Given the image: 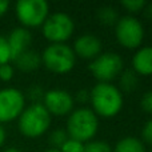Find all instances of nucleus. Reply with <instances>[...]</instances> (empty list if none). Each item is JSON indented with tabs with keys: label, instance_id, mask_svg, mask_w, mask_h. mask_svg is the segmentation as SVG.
I'll return each instance as SVG.
<instances>
[{
	"label": "nucleus",
	"instance_id": "21",
	"mask_svg": "<svg viewBox=\"0 0 152 152\" xmlns=\"http://www.w3.org/2000/svg\"><path fill=\"white\" fill-rule=\"evenodd\" d=\"M11 61H12V58H11V51L7 42V37L0 35V66L11 63Z\"/></svg>",
	"mask_w": 152,
	"mask_h": 152
},
{
	"label": "nucleus",
	"instance_id": "20",
	"mask_svg": "<svg viewBox=\"0 0 152 152\" xmlns=\"http://www.w3.org/2000/svg\"><path fill=\"white\" fill-rule=\"evenodd\" d=\"M84 152H112V147L104 140L94 139L84 144Z\"/></svg>",
	"mask_w": 152,
	"mask_h": 152
},
{
	"label": "nucleus",
	"instance_id": "3",
	"mask_svg": "<svg viewBox=\"0 0 152 152\" xmlns=\"http://www.w3.org/2000/svg\"><path fill=\"white\" fill-rule=\"evenodd\" d=\"M52 123V116L40 102L26 105L18 119V128L24 137L37 139L48 132Z\"/></svg>",
	"mask_w": 152,
	"mask_h": 152
},
{
	"label": "nucleus",
	"instance_id": "12",
	"mask_svg": "<svg viewBox=\"0 0 152 152\" xmlns=\"http://www.w3.org/2000/svg\"><path fill=\"white\" fill-rule=\"evenodd\" d=\"M8 45H10L11 51V58L12 60L15 58H18L20 53H23L24 51L31 48L32 43V34L29 32V29L23 28V27H16L11 31L10 36L7 37Z\"/></svg>",
	"mask_w": 152,
	"mask_h": 152
},
{
	"label": "nucleus",
	"instance_id": "19",
	"mask_svg": "<svg viewBox=\"0 0 152 152\" xmlns=\"http://www.w3.org/2000/svg\"><path fill=\"white\" fill-rule=\"evenodd\" d=\"M120 5L128 12V15L134 16V15H136V13L144 11L145 5H147V1H145V0H124V1L120 3Z\"/></svg>",
	"mask_w": 152,
	"mask_h": 152
},
{
	"label": "nucleus",
	"instance_id": "24",
	"mask_svg": "<svg viewBox=\"0 0 152 152\" xmlns=\"http://www.w3.org/2000/svg\"><path fill=\"white\" fill-rule=\"evenodd\" d=\"M15 76V67L12 66L11 63L3 64L0 66V80L1 81H11Z\"/></svg>",
	"mask_w": 152,
	"mask_h": 152
},
{
	"label": "nucleus",
	"instance_id": "32",
	"mask_svg": "<svg viewBox=\"0 0 152 152\" xmlns=\"http://www.w3.org/2000/svg\"><path fill=\"white\" fill-rule=\"evenodd\" d=\"M43 152H60L59 150H56V148H48V150L43 151Z\"/></svg>",
	"mask_w": 152,
	"mask_h": 152
},
{
	"label": "nucleus",
	"instance_id": "1",
	"mask_svg": "<svg viewBox=\"0 0 152 152\" xmlns=\"http://www.w3.org/2000/svg\"><path fill=\"white\" fill-rule=\"evenodd\" d=\"M89 104L99 119H112L123 110L124 95L112 83H96L89 91Z\"/></svg>",
	"mask_w": 152,
	"mask_h": 152
},
{
	"label": "nucleus",
	"instance_id": "23",
	"mask_svg": "<svg viewBox=\"0 0 152 152\" xmlns=\"http://www.w3.org/2000/svg\"><path fill=\"white\" fill-rule=\"evenodd\" d=\"M144 144L152 145V118L148 119L142 127V137H140Z\"/></svg>",
	"mask_w": 152,
	"mask_h": 152
},
{
	"label": "nucleus",
	"instance_id": "26",
	"mask_svg": "<svg viewBox=\"0 0 152 152\" xmlns=\"http://www.w3.org/2000/svg\"><path fill=\"white\" fill-rule=\"evenodd\" d=\"M75 99V103H80L81 107H84V104H87V103H89V91L88 89H80V91H77V94L74 96Z\"/></svg>",
	"mask_w": 152,
	"mask_h": 152
},
{
	"label": "nucleus",
	"instance_id": "11",
	"mask_svg": "<svg viewBox=\"0 0 152 152\" xmlns=\"http://www.w3.org/2000/svg\"><path fill=\"white\" fill-rule=\"evenodd\" d=\"M72 50H74L76 58L91 61L103 52V42L96 35L84 34L76 37Z\"/></svg>",
	"mask_w": 152,
	"mask_h": 152
},
{
	"label": "nucleus",
	"instance_id": "7",
	"mask_svg": "<svg viewBox=\"0 0 152 152\" xmlns=\"http://www.w3.org/2000/svg\"><path fill=\"white\" fill-rule=\"evenodd\" d=\"M91 75L97 83H112L124 69V61L116 52H102L97 58L91 60L88 66Z\"/></svg>",
	"mask_w": 152,
	"mask_h": 152
},
{
	"label": "nucleus",
	"instance_id": "6",
	"mask_svg": "<svg viewBox=\"0 0 152 152\" xmlns=\"http://www.w3.org/2000/svg\"><path fill=\"white\" fill-rule=\"evenodd\" d=\"M116 42L126 50H137L142 47L145 37L143 23L131 15L120 16L115 24Z\"/></svg>",
	"mask_w": 152,
	"mask_h": 152
},
{
	"label": "nucleus",
	"instance_id": "22",
	"mask_svg": "<svg viewBox=\"0 0 152 152\" xmlns=\"http://www.w3.org/2000/svg\"><path fill=\"white\" fill-rule=\"evenodd\" d=\"M60 152H84V143H80L77 140L68 139L60 147Z\"/></svg>",
	"mask_w": 152,
	"mask_h": 152
},
{
	"label": "nucleus",
	"instance_id": "10",
	"mask_svg": "<svg viewBox=\"0 0 152 152\" xmlns=\"http://www.w3.org/2000/svg\"><path fill=\"white\" fill-rule=\"evenodd\" d=\"M42 103L51 116H68L75 110L74 95L61 88H51L44 92Z\"/></svg>",
	"mask_w": 152,
	"mask_h": 152
},
{
	"label": "nucleus",
	"instance_id": "13",
	"mask_svg": "<svg viewBox=\"0 0 152 152\" xmlns=\"http://www.w3.org/2000/svg\"><path fill=\"white\" fill-rule=\"evenodd\" d=\"M132 71L137 76H152V45H142L132 56Z\"/></svg>",
	"mask_w": 152,
	"mask_h": 152
},
{
	"label": "nucleus",
	"instance_id": "31",
	"mask_svg": "<svg viewBox=\"0 0 152 152\" xmlns=\"http://www.w3.org/2000/svg\"><path fill=\"white\" fill-rule=\"evenodd\" d=\"M3 152H21L19 148H16V147H10V148H5Z\"/></svg>",
	"mask_w": 152,
	"mask_h": 152
},
{
	"label": "nucleus",
	"instance_id": "14",
	"mask_svg": "<svg viewBox=\"0 0 152 152\" xmlns=\"http://www.w3.org/2000/svg\"><path fill=\"white\" fill-rule=\"evenodd\" d=\"M12 61L15 63L16 68L20 69V71L34 72L37 68H40V66H42V56H40V53L37 51L29 48V50L24 51L23 53H20Z\"/></svg>",
	"mask_w": 152,
	"mask_h": 152
},
{
	"label": "nucleus",
	"instance_id": "9",
	"mask_svg": "<svg viewBox=\"0 0 152 152\" xmlns=\"http://www.w3.org/2000/svg\"><path fill=\"white\" fill-rule=\"evenodd\" d=\"M26 95L18 88L0 89V124L18 120L26 108Z\"/></svg>",
	"mask_w": 152,
	"mask_h": 152
},
{
	"label": "nucleus",
	"instance_id": "8",
	"mask_svg": "<svg viewBox=\"0 0 152 152\" xmlns=\"http://www.w3.org/2000/svg\"><path fill=\"white\" fill-rule=\"evenodd\" d=\"M15 13L23 28H37L50 16V4L45 0H19Z\"/></svg>",
	"mask_w": 152,
	"mask_h": 152
},
{
	"label": "nucleus",
	"instance_id": "28",
	"mask_svg": "<svg viewBox=\"0 0 152 152\" xmlns=\"http://www.w3.org/2000/svg\"><path fill=\"white\" fill-rule=\"evenodd\" d=\"M8 10H10V1H7V0H0V18H1L3 15H5V13L8 12Z\"/></svg>",
	"mask_w": 152,
	"mask_h": 152
},
{
	"label": "nucleus",
	"instance_id": "29",
	"mask_svg": "<svg viewBox=\"0 0 152 152\" xmlns=\"http://www.w3.org/2000/svg\"><path fill=\"white\" fill-rule=\"evenodd\" d=\"M7 140V132H5V128L3 127V124H0V147H3Z\"/></svg>",
	"mask_w": 152,
	"mask_h": 152
},
{
	"label": "nucleus",
	"instance_id": "30",
	"mask_svg": "<svg viewBox=\"0 0 152 152\" xmlns=\"http://www.w3.org/2000/svg\"><path fill=\"white\" fill-rule=\"evenodd\" d=\"M144 15L148 20L152 21V3H147V5L144 8Z\"/></svg>",
	"mask_w": 152,
	"mask_h": 152
},
{
	"label": "nucleus",
	"instance_id": "16",
	"mask_svg": "<svg viewBox=\"0 0 152 152\" xmlns=\"http://www.w3.org/2000/svg\"><path fill=\"white\" fill-rule=\"evenodd\" d=\"M118 10L112 5H103L96 11V19L102 26L105 27H115V24L119 20Z\"/></svg>",
	"mask_w": 152,
	"mask_h": 152
},
{
	"label": "nucleus",
	"instance_id": "2",
	"mask_svg": "<svg viewBox=\"0 0 152 152\" xmlns=\"http://www.w3.org/2000/svg\"><path fill=\"white\" fill-rule=\"evenodd\" d=\"M100 119L89 107L75 108L66 121V132L69 139L77 140L80 143H88L95 139L99 132Z\"/></svg>",
	"mask_w": 152,
	"mask_h": 152
},
{
	"label": "nucleus",
	"instance_id": "33",
	"mask_svg": "<svg viewBox=\"0 0 152 152\" xmlns=\"http://www.w3.org/2000/svg\"><path fill=\"white\" fill-rule=\"evenodd\" d=\"M150 152H152V150H151V151H150Z\"/></svg>",
	"mask_w": 152,
	"mask_h": 152
},
{
	"label": "nucleus",
	"instance_id": "18",
	"mask_svg": "<svg viewBox=\"0 0 152 152\" xmlns=\"http://www.w3.org/2000/svg\"><path fill=\"white\" fill-rule=\"evenodd\" d=\"M68 135H67L66 129L63 128H56L53 129L50 134V143H51V148H56V150H60V147L64 143L68 140Z\"/></svg>",
	"mask_w": 152,
	"mask_h": 152
},
{
	"label": "nucleus",
	"instance_id": "4",
	"mask_svg": "<svg viewBox=\"0 0 152 152\" xmlns=\"http://www.w3.org/2000/svg\"><path fill=\"white\" fill-rule=\"evenodd\" d=\"M40 56L42 66L55 75H67L76 66V55L68 44H48Z\"/></svg>",
	"mask_w": 152,
	"mask_h": 152
},
{
	"label": "nucleus",
	"instance_id": "27",
	"mask_svg": "<svg viewBox=\"0 0 152 152\" xmlns=\"http://www.w3.org/2000/svg\"><path fill=\"white\" fill-rule=\"evenodd\" d=\"M29 95H31L32 97H34V103H37V97H40V99H43V95H44V91H43L40 87L35 86L32 87L31 89H29Z\"/></svg>",
	"mask_w": 152,
	"mask_h": 152
},
{
	"label": "nucleus",
	"instance_id": "25",
	"mask_svg": "<svg viewBox=\"0 0 152 152\" xmlns=\"http://www.w3.org/2000/svg\"><path fill=\"white\" fill-rule=\"evenodd\" d=\"M140 107L148 115H152V89L144 92L140 99Z\"/></svg>",
	"mask_w": 152,
	"mask_h": 152
},
{
	"label": "nucleus",
	"instance_id": "17",
	"mask_svg": "<svg viewBox=\"0 0 152 152\" xmlns=\"http://www.w3.org/2000/svg\"><path fill=\"white\" fill-rule=\"evenodd\" d=\"M139 86V76L132 69H123L119 75V89L121 92H134Z\"/></svg>",
	"mask_w": 152,
	"mask_h": 152
},
{
	"label": "nucleus",
	"instance_id": "5",
	"mask_svg": "<svg viewBox=\"0 0 152 152\" xmlns=\"http://www.w3.org/2000/svg\"><path fill=\"white\" fill-rule=\"evenodd\" d=\"M42 34L50 44H67L75 34V21L66 12L50 13L42 26Z\"/></svg>",
	"mask_w": 152,
	"mask_h": 152
},
{
	"label": "nucleus",
	"instance_id": "15",
	"mask_svg": "<svg viewBox=\"0 0 152 152\" xmlns=\"http://www.w3.org/2000/svg\"><path fill=\"white\" fill-rule=\"evenodd\" d=\"M112 152H147V148L140 137L128 135L116 142L112 147Z\"/></svg>",
	"mask_w": 152,
	"mask_h": 152
}]
</instances>
